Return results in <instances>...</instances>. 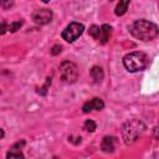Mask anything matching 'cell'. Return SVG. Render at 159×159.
Wrapping results in <instances>:
<instances>
[{
    "label": "cell",
    "mask_w": 159,
    "mask_h": 159,
    "mask_svg": "<svg viewBox=\"0 0 159 159\" xmlns=\"http://www.w3.org/2000/svg\"><path fill=\"white\" fill-rule=\"evenodd\" d=\"M130 34L142 41H150L158 36V26L148 20H137L130 26Z\"/></svg>",
    "instance_id": "obj_1"
},
{
    "label": "cell",
    "mask_w": 159,
    "mask_h": 159,
    "mask_svg": "<svg viewBox=\"0 0 159 159\" xmlns=\"http://www.w3.org/2000/svg\"><path fill=\"white\" fill-rule=\"evenodd\" d=\"M145 130V124L139 119H130L124 123L122 128V137L127 145L135 143Z\"/></svg>",
    "instance_id": "obj_2"
},
{
    "label": "cell",
    "mask_w": 159,
    "mask_h": 159,
    "mask_svg": "<svg viewBox=\"0 0 159 159\" xmlns=\"http://www.w3.org/2000/svg\"><path fill=\"white\" fill-rule=\"evenodd\" d=\"M123 65L129 72H138L147 67L148 65V57L144 52L134 51L124 56Z\"/></svg>",
    "instance_id": "obj_3"
},
{
    "label": "cell",
    "mask_w": 159,
    "mask_h": 159,
    "mask_svg": "<svg viewBox=\"0 0 159 159\" xmlns=\"http://www.w3.org/2000/svg\"><path fill=\"white\" fill-rule=\"evenodd\" d=\"M60 76L61 80L66 83H73L78 78V68L73 62L63 61L60 65Z\"/></svg>",
    "instance_id": "obj_4"
},
{
    "label": "cell",
    "mask_w": 159,
    "mask_h": 159,
    "mask_svg": "<svg viewBox=\"0 0 159 159\" xmlns=\"http://www.w3.org/2000/svg\"><path fill=\"white\" fill-rule=\"evenodd\" d=\"M84 30V26L80 22H71L70 25L66 26V29L62 31V39L67 42H73L77 40Z\"/></svg>",
    "instance_id": "obj_5"
},
{
    "label": "cell",
    "mask_w": 159,
    "mask_h": 159,
    "mask_svg": "<svg viewBox=\"0 0 159 159\" xmlns=\"http://www.w3.org/2000/svg\"><path fill=\"white\" fill-rule=\"evenodd\" d=\"M32 20L37 25H46L52 20V11L48 9H40L34 11L32 14Z\"/></svg>",
    "instance_id": "obj_6"
},
{
    "label": "cell",
    "mask_w": 159,
    "mask_h": 159,
    "mask_svg": "<svg viewBox=\"0 0 159 159\" xmlns=\"http://www.w3.org/2000/svg\"><path fill=\"white\" fill-rule=\"evenodd\" d=\"M24 145H25V140H21V142H17L16 144H14L12 148L6 154V159H26L21 152V148Z\"/></svg>",
    "instance_id": "obj_7"
},
{
    "label": "cell",
    "mask_w": 159,
    "mask_h": 159,
    "mask_svg": "<svg viewBox=\"0 0 159 159\" xmlns=\"http://www.w3.org/2000/svg\"><path fill=\"white\" fill-rule=\"evenodd\" d=\"M103 107H104V103L101 98H93V99L86 102L83 104L82 109L84 113H88L91 111H101V109H103Z\"/></svg>",
    "instance_id": "obj_8"
},
{
    "label": "cell",
    "mask_w": 159,
    "mask_h": 159,
    "mask_svg": "<svg viewBox=\"0 0 159 159\" xmlns=\"http://www.w3.org/2000/svg\"><path fill=\"white\" fill-rule=\"evenodd\" d=\"M114 144H116L114 137H104L102 143H101V148L104 153H113L114 152Z\"/></svg>",
    "instance_id": "obj_9"
},
{
    "label": "cell",
    "mask_w": 159,
    "mask_h": 159,
    "mask_svg": "<svg viewBox=\"0 0 159 159\" xmlns=\"http://www.w3.org/2000/svg\"><path fill=\"white\" fill-rule=\"evenodd\" d=\"M111 34H112V27L108 25V24H104L99 27V36H98V40L101 43H106L109 37H111Z\"/></svg>",
    "instance_id": "obj_10"
},
{
    "label": "cell",
    "mask_w": 159,
    "mask_h": 159,
    "mask_svg": "<svg viewBox=\"0 0 159 159\" xmlns=\"http://www.w3.org/2000/svg\"><path fill=\"white\" fill-rule=\"evenodd\" d=\"M89 76L92 77V80L94 81V82H101L102 80H103V76H104V73H103V70L101 68V67H98V66H94V67H92V70L89 71Z\"/></svg>",
    "instance_id": "obj_11"
},
{
    "label": "cell",
    "mask_w": 159,
    "mask_h": 159,
    "mask_svg": "<svg viewBox=\"0 0 159 159\" xmlns=\"http://www.w3.org/2000/svg\"><path fill=\"white\" fill-rule=\"evenodd\" d=\"M128 6H129V1H128V0H125V1H119V2L117 4V6H116V10H114L116 15H118V16L124 15L125 11H127V9H128Z\"/></svg>",
    "instance_id": "obj_12"
},
{
    "label": "cell",
    "mask_w": 159,
    "mask_h": 159,
    "mask_svg": "<svg viewBox=\"0 0 159 159\" xmlns=\"http://www.w3.org/2000/svg\"><path fill=\"white\" fill-rule=\"evenodd\" d=\"M83 128L87 130V132H94L96 130V128H97V124L92 120V119H87L86 122H84V124H83Z\"/></svg>",
    "instance_id": "obj_13"
},
{
    "label": "cell",
    "mask_w": 159,
    "mask_h": 159,
    "mask_svg": "<svg viewBox=\"0 0 159 159\" xmlns=\"http://www.w3.org/2000/svg\"><path fill=\"white\" fill-rule=\"evenodd\" d=\"M88 32H89V35H91L93 39L98 40V36H99V26H97V25H92V26L89 27Z\"/></svg>",
    "instance_id": "obj_14"
},
{
    "label": "cell",
    "mask_w": 159,
    "mask_h": 159,
    "mask_svg": "<svg viewBox=\"0 0 159 159\" xmlns=\"http://www.w3.org/2000/svg\"><path fill=\"white\" fill-rule=\"evenodd\" d=\"M22 26V21H14V22H11L10 25H9V31L10 32H16L17 30H20V27Z\"/></svg>",
    "instance_id": "obj_15"
},
{
    "label": "cell",
    "mask_w": 159,
    "mask_h": 159,
    "mask_svg": "<svg viewBox=\"0 0 159 159\" xmlns=\"http://www.w3.org/2000/svg\"><path fill=\"white\" fill-rule=\"evenodd\" d=\"M51 84V78H47V81H46V83H45V86L41 88V91H39V93L40 94H42V96H45L46 94V92H47V88H48V86Z\"/></svg>",
    "instance_id": "obj_16"
},
{
    "label": "cell",
    "mask_w": 159,
    "mask_h": 159,
    "mask_svg": "<svg viewBox=\"0 0 159 159\" xmlns=\"http://www.w3.org/2000/svg\"><path fill=\"white\" fill-rule=\"evenodd\" d=\"M61 50H62V47H61L60 45H55V46L52 47V50H51V55H52V56H56V55H58V53L61 52Z\"/></svg>",
    "instance_id": "obj_17"
},
{
    "label": "cell",
    "mask_w": 159,
    "mask_h": 159,
    "mask_svg": "<svg viewBox=\"0 0 159 159\" xmlns=\"http://www.w3.org/2000/svg\"><path fill=\"white\" fill-rule=\"evenodd\" d=\"M7 29H9L7 24H6L5 21H1V22H0V35H4V34L7 31Z\"/></svg>",
    "instance_id": "obj_18"
},
{
    "label": "cell",
    "mask_w": 159,
    "mask_h": 159,
    "mask_svg": "<svg viewBox=\"0 0 159 159\" xmlns=\"http://www.w3.org/2000/svg\"><path fill=\"white\" fill-rule=\"evenodd\" d=\"M4 135H5V132H4V129H1V128H0V139H1V138H4Z\"/></svg>",
    "instance_id": "obj_19"
}]
</instances>
